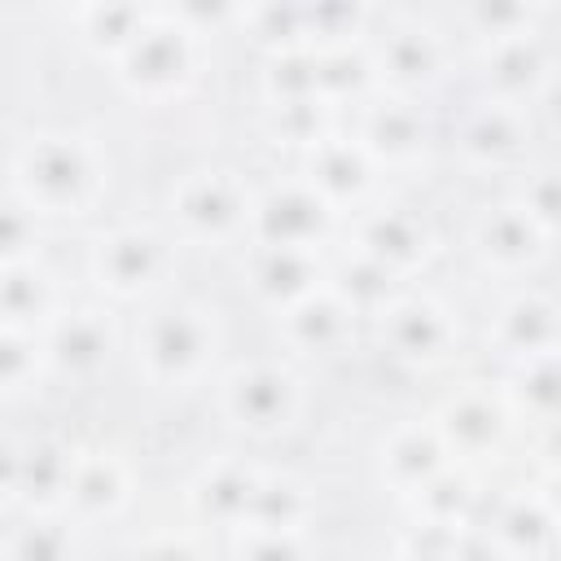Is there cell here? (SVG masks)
Listing matches in <instances>:
<instances>
[{
	"mask_svg": "<svg viewBox=\"0 0 561 561\" xmlns=\"http://www.w3.org/2000/svg\"><path fill=\"white\" fill-rule=\"evenodd\" d=\"M105 316H110V311H96V307L57 316L44 355H48L61 373H75V377L96 373V368L110 359V346H114V324H110Z\"/></svg>",
	"mask_w": 561,
	"mask_h": 561,
	"instance_id": "cell-7",
	"label": "cell"
},
{
	"mask_svg": "<svg viewBox=\"0 0 561 561\" xmlns=\"http://www.w3.org/2000/svg\"><path fill=\"white\" fill-rule=\"evenodd\" d=\"M35 228V215L31 206L22 202H0V259L13 267V263H26V237Z\"/></svg>",
	"mask_w": 561,
	"mask_h": 561,
	"instance_id": "cell-15",
	"label": "cell"
},
{
	"mask_svg": "<svg viewBox=\"0 0 561 561\" xmlns=\"http://www.w3.org/2000/svg\"><path fill=\"white\" fill-rule=\"evenodd\" d=\"M4 561H70V535L48 517H31L9 535Z\"/></svg>",
	"mask_w": 561,
	"mask_h": 561,
	"instance_id": "cell-14",
	"label": "cell"
},
{
	"mask_svg": "<svg viewBox=\"0 0 561 561\" xmlns=\"http://www.w3.org/2000/svg\"><path fill=\"white\" fill-rule=\"evenodd\" d=\"M66 508L75 517H105L127 500L123 460L114 451H70V478H66Z\"/></svg>",
	"mask_w": 561,
	"mask_h": 561,
	"instance_id": "cell-8",
	"label": "cell"
},
{
	"mask_svg": "<svg viewBox=\"0 0 561 561\" xmlns=\"http://www.w3.org/2000/svg\"><path fill=\"white\" fill-rule=\"evenodd\" d=\"M171 215L180 219L184 237L228 241L232 232L250 228V193L228 171H193L171 193Z\"/></svg>",
	"mask_w": 561,
	"mask_h": 561,
	"instance_id": "cell-5",
	"label": "cell"
},
{
	"mask_svg": "<svg viewBox=\"0 0 561 561\" xmlns=\"http://www.w3.org/2000/svg\"><path fill=\"white\" fill-rule=\"evenodd\" d=\"M298 412V381L285 364L254 359L224 381V416L250 434H280Z\"/></svg>",
	"mask_w": 561,
	"mask_h": 561,
	"instance_id": "cell-4",
	"label": "cell"
},
{
	"mask_svg": "<svg viewBox=\"0 0 561 561\" xmlns=\"http://www.w3.org/2000/svg\"><path fill=\"white\" fill-rule=\"evenodd\" d=\"M434 61H438V48H434V31L425 26H394L386 39H381V75H390L399 88H412V83H425L434 75Z\"/></svg>",
	"mask_w": 561,
	"mask_h": 561,
	"instance_id": "cell-12",
	"label": "cell"
},
{
	"mask_svg": "<svg viewBox=\"0 0 561 561\" xmlns=\"http://www.w3.org/2000/svg\"><path fill=\"white\" fill-rule=\"evenodd\" d=\"M241 561H307V552L298 548L294 535H280V530H250V539L241 543Z\"/></svg>",
	"mask_w": 561,
	"mask_h": 561,
	"instance_id": "cell-16",
	"label": "cell"
},
{
	"mask_svg": "<svg viewBox=\"0 0 561 561\" xmlns=\"http://www.w3.org/2000/svg\"><path fill=\"white\" fill-rule=\"evenodd\" d=\"M215 355V329L193 302H162L136 329V359L162 386H193Z\"/></svg>",
	"mask_w": 561,
	"mask_h": 561,
	"instance_id": "cell-2",
	"label": "cell"
},
{
	"mask_svg": "<svg viewBox=\"0 0 561 561\" xmlns=\"http://www.w3.org/2000/svg\"><path fill=\"white\" fill-rule=\"evenodd\" d=\"M421 241H425V224L416 215H408L403 206H381L359 228V254L368 263H377L381 272H394L403 263H416V254L425 250Z\"/></svg>",
	"mask_w": 561,
	"mask_h": 561,
	"instance_id": "cell-10",
	"label": "cell"
},
{
	"mask_svg": "<svg viewBox=\"0 0 561 561\" xmlns=\"http://www.w3.org/2000/svg\"><path fill=\"white\" fill-rule=\"evenodd\" d=\"M136 561H206L188 535H162L153 543H145V552H136Z\"/></svg>",
	"mask_w": 561,
	"mask_h": 561,
	"instance_id": "cell-17",
	"label": "cell"
},
{
	"mask_svg": "<svg viewBox=\"0 0 561 561\" xmlns=\"http://www.w3.org/2000/svg\"><path fill=\"white\" fill-rule=\"evenodd\" d=\"M355 145H359L368 158H390V162H399V158L421 153V145H425V123H421V114L412 110V101L390 96V101H377V105L364 110V123H359Z\"/></svg>",
	"mask_w": 561,
	"mask_h": 561,
	"instance_id": "cell-9",
	"label": "cell"
},
{
	"mask_svg": "<svg viewBox=\"0 0 561 561\" xmlns=\"http://www.w3.org/2000/svg\"><path fill=\"white\" fill-rule=\"evenodd\" d=\"M118 75L123 83H131L145 96H167L175 88H184L193 79L197 66V39L184 22H175V13L167 18H149L145 26L131 35V44L118 53Z\"/></svg>",
	"mask_w": 561,
	"mask_h": 561,
	"instance_id": "cell-3",
	"label": "cell"
},
{
	"mask_svg": "<svg viewBox=\"0 0 561 561\" xmlns=\"http://www.w3.org/2000/svg\"><path fill=\"white\" fill-rule=\"evenodd\" d=\"M18 188L31 215H70L101 188L96 153L79 136H39L18 158Z\"/></svg>",
	"mask_w": 561,
	"mask_h": 561,
	"instance_id": "cell-1",
	"label": "cell"
},
{
	"mask_svg": "<svg viewBox=\"0 0 561 561\" xmlns=\"http://www.w3.org/2000/svg\"><path fill=\"white\" fill-rule=\"evenodd\" d=\"M254 482H259V469L245 465V460H219V465H206L202 478L193 482V504L206 522H245L250 513V495H254Z\"/></svg>",
	"mask_w": 561,
	"mask_h": 561,
	"instance_id": "cell-11",
	"label": "cell"
},
{
	"mask_svg": "<svg viewBox=\"0 0 561 561\" xmlns=\"http://www.w3.org/2000/svg\"><path fill=\"white\" fill-rule=\"evenodd\" d=\"M167 263H171V250L149 228H114L92 250L96 280L118 298H136V294L158 289L167 276Z\"/></svg>",
	"mask_w": 561,
	"mask_h": 561,
	"instance_id": "cell-6",
	"label": "cell"
},
{
	"mask_svg": "<svg viewBox=\"0 0 561 561\" xmlns=\"http://www.w3.org/2000/svg\"><path fill=\"white\" fill-rule=\"evenodd\" d=\"M381 329H390V346H394L399 359H421V355H434L443 324H438V311L430 302L403 298V302H390L386 307Z\"/></svg>",
	"mask_w": 561,
	"mask_h": 561,
	"instance_id": "cell-13",
	"label": "cell"
},
{
	"mask_svg": "<svg viewBox=\"0 0 561 561\" xmlns=\"http://www.w3.org/2000/svg\"><path fill=\"white\" fill-rule=\"evenodd\" d=\"M0 561H4V552H0Z\"/></svg>",
	"mask_w": 561,
	"mask_h": 561,
	"instance_id": "cell-18",
	"label": "cell"
}]
</instances>
